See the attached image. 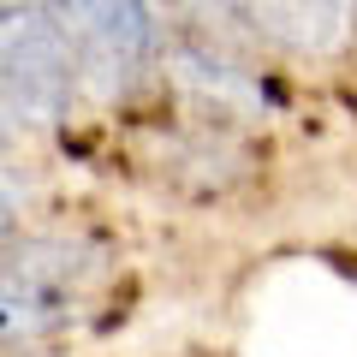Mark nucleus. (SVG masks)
Instances as JSON below:
<instances>
[{
	"instance_id": "f257e3e1",
	"label": "nucleus",
	"mask_w": 357,
	"mask_h": 357,
	"mask_svg": "<svg viewBox=\"0 0 357 357\" xmlns=\"http://www.w3.org/2000/svg\"><path fill=\"white\" fill-rule=\"evenodd\" d=\"M77 60L54 6H0V114L54 119L72 107Z\"/></svg>"
},
{
	"instance_id": "f03ea898",
	"label": "nucleus",
	"mask_w": 357,
	"mask_h": 357,
	"mask_svg": "<svg viewBox=\"0 0 357 357\" xmlns=\"http://www.w3.org/2000/svg\"><path fill=\"white\" fill-rule=\"evenodd\" d=\"M54 13H60L66 42H72L77 84H89L107 102L126 96L161 48L155 13L137 6V0H77V6H54Z\"/></svg>"
},
{
	"instance_id": "7ed1b4c3",
	"label": "nucleus",
	"mask_w": 357,
	"mask_h": 357,
	"mask_svg": "<svg viewBox=\"0 0 357 357\" xmlns=\"http://www.w3.org/2000/svg\"><path fill=\"white\" fill-rule=\"evenodd\" d=\"M256 30L280 48H298V54H321L345 36V6H244Z\"/></svg>"
},
{
	"instance_id": "20e7f679",
	"label": "nucleus",
	"mask_w": 357,
	"mask_h": 357,
	"mask_svg": "<svg viewBox=\"0 0 357 357\" xmlns=\"http://www.w3.org/2000/svg\"><path fill=\"white\" fill-rule=\"evenodd\" d=\"M66 310L60 304H42V298H18L0 286V340H36V333L60 328Z\"/></svg>"
},
{
	"instance_id": "39448f33",
	"label": "nucleus",
	"mask_w": 357,
	"mask_h": 357,
	"mask_svg": "<svg viewBox=\"0 0 357 357\" xmlns=\"http://www.w3.org/2000/svg\"><path fill=\"white\" fill-rule=\"evenodd\" d=\"M6 220H13V191L0 185V227H6Z\"/></svg>"
},
{
	"instance_id": "423d86ee",
	"label": "nucleus",
	"mask_w": 357,
	"mask_h": 357,
	"mask_svg": "<svg viewBox=\"0 0 357 357\" xmlns=\"http://www.w3.org/2000/svg\"><path fill=\"white\" fill-rule=\"evenodd\" d=\"M0 149H6V114H0Z\"/></svg>"
}]
</instances>
